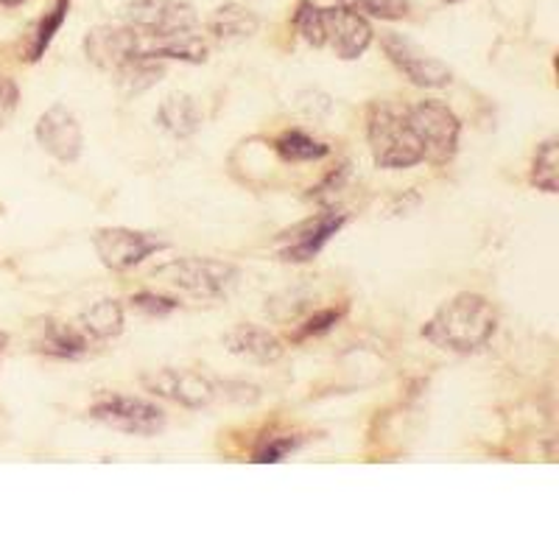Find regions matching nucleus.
<instances>
[{
    "instance_id": "obj_1",
    "label": "nucleus",
    "mask_w": 559,
    "mask_h": 559,
    "mask_svg": "<svg viewBox=\"0 0 559 559\" xmlns=\"http://www.w3.org/2000/svg\"><path fill=\"white\" fill-rule=\"evenodd\" d=\"M498 317L487 299L478 294H459L433 313L423 328V336L451 353H476L492 338Z\"/></svg>"
},
{
    "instance_id": "obj_2",
    "label": "nucleus",
    "mask_w": 559,
    "mask_h": 559,
    "mask_svg": "<svg viewBox=\"0 0 559 559\" xmlns=\"http://www.w3.org/2000/svg\"><path fill=\"white\" fill-rule=\"evenodd\" d=\"M294 23L308 45L331 48L338 59H358L372 43V28L364 14L344 7L319 9L313 3H302Z\"/></svg>"
},
{
    "instance_id": "obj_3",
    "label": "nucleus",
    "mask_w": 559,
    "mask_h": 559,
    "mask_svg": "<svg viewBox=\"0 0 559 559\" xmlns=\"http://www.w3.org/2000/svg\"><path fill=\"white\" fill-rule=\"evenodd\" d=\"M367 138L372 157L381 168H412L426 159L423 143L408 121V112L392 104H372Z\"/></svg>"
},
{
    "instance_id": "obj_4",
    "label": "nucleus",
    "mask_w": 559,
    "mask_h": 559,
    "mask_svg": "<svg viewBox=\"0 0 559 559\" xmlns=\"http://www.w3.org/2000/svg\"><path fill=\"white\" fill-rule=\"evenodd\" d=\"M154 277L168 288L197 299H218L236 286L238 269L233 263L213 261V258H179L154 272Z\"/></svg>"
},
{
    "instance_id": "obj_5",
    "label": "nucleus",
    "mask_w": 559,
    "mask_h": 559,
    "mask_svg": "<svg viewBox=\"0 0 559 559\" xmlns=\"http://www.w3.org/2000/svg\"><path fill=\"white\" fill-rule=\"evenodd\" d=\"M406 112L419 143H423L426 159L439 163V166L448 163L456 154L459 129H462L456 115L439 102H419L412 109H406Z\"/></svg>"
},
{
    "instance_id": "obj_6",
    "label": "nucleus",
    "mask_w": 559,
    "mask_h": 559,
    "mask_svg": "<svg viewBox=\"0 0 559 559\" xmlns=\"http://www.w3.org/2000/svg\"><path fill=\"white\" fill-rule=\"evenodd\" d=\"M90 417L115 428V431L134 433V437H154L166 428V412L157 403L123 397V394H112V397L98 401Z\"/></svg>"
},
{
    "instance_id": "obj_7",
    "label": "nucleus",
    "mask_w": 559,
    "mask_h": 559,
    "mask_svg": "<svg viewBox=\"0 0 559 559\" xmlns=\"http://www.w3.org/2000/svg\"><path fill=\"white\" fill-rule=\"evenodd\" d=\"M93 247H96L104 266L112 269V272H127V269H134L138 263L146 261L148 254L168 249V241L152 236V233H140V229L107 227L93 236Z\"/></svg>"
},
{
    "instance_id": "obj_8",
    "label": "nucleus",
    "mask_w": 559,
    "mask_h": 559,
    "mask_svg": "<svg viewBox=\"0 0 559 559\" xmlns=\"http://www.w3.org/2000/svg\"><path fill=\"white\" fill-rule=\"evenodd\" d=\"M121 17L129 28L140 34L191 32L199 26L197 12L179 0H129L123 3Z\"/></svg>"
},
{
    "instance_id": "obj_9",
    "label": "nucleus",
    "mask_w": 559,
    "mask_h": 559,
    "mask_svg": "<svg viewBox=\"0 0 559 559\" xmlns=\"http://www.w3.org/2000/svg\"><path fill=\"white\" fill-rule=\"evenodd\" d=\"M143 383H146L148 392L188 408H202L216 397V383L202 372H193V369H157V372L143 378Z\"/></svg>"
},
{
    "instance_id": "obj_10",
    "label": "nucleus",
    "mask_w": 559,
    "mask_h": 559,
    "mask_svg": "<svg viewBox=\"0 0 559 559\" xmlns=\"http://www.w3.org/2000/svg\"><path fill=\"white\" fill-rule=\"evenodd\" d=\"M383 48H386V57L392 59L417 87H445V84L451 82L453 73L445 62H439V59L428 57L426 51H419L417 45L408 43L401 34H383Z\"/></svg>"
},
{
    "instance_id": "obj_11",
    "label": "nucleus",
    "mask_w": 559,
    "mask_h": 559,
    "mask_svg": "<svg viewBox=\"0 0 559 559\" xmlns=\"http://www.w3.org/2000/svg\"><path fill=\"white\" fill-rule=\"evenodd\" d=\"M347 224V216L344 213H336V210H328L322 216L311 218V222L299 224L297 229L286 233L283 238V247H280V258L288 263H308L313 261L322 247L336 236L338 229Z\"/></svg>"
},
{
    "instance_id": "obj_12",
    "label": "nucleus",
    "mask_w": 559,
    "mask_h": 559,
    "mask_svg": "<svg viewBox=\"0 0 559 559\" xmlns=\"http://www.w3.org/2000/svg\"><path fill=\"white\" fill-rule=\"evenodd\" d=\"M84 51H87L90 62L98 64L102 70H112L118 73L127 64L138 62V32L129 26L112 28L98 26L87 34L84 39Z\"/></svg>"
},
{
    "instance_id": "obj_13",
    "label": "nucleus",
    "mask_w": 559,
    "mask_h": 559,
    "mask_svg": "<svg viewBox=\"0 0 559 559\" xmlns=\"http://www.w3.org/2000/svg\"><path fill=\"white\" fill-rule=\"evenodd\" d=\"M37 140L48 154H53L62 163H73L82 154L84 134L76 115L70 112L68 107H62V104H57V107H51L39 118Z\"/></svg>"
},
{
    "instance_id": "obj_14",
    "label": "nucleus",
    "mask_w": 559,
    "mask_h": 559,
    "mask_svg": "<svg viewBox=\"0 0 559 559\" xmlns=\"http://www.w3.org/2000/svg\"><path fill=\"white\" fill-rule=\"evenodd\" d=\"M224 344H227L233 356L249 358V361L258 364H274L283 356V342L274 333H269L266 328H258V324H238L236 331L227 333Z\"/></svg>"
},
{
    "instance_id": "obj_15",
    "label": "nucleus",
    "mask_w": 559,
    "mask_h": 559,
    "mask_svg": "<svg viewBox=\"0 0 559 559\" xmlns=\"http://www.w3.org/2000/svg\"><path fill=\"white\" fill-rule=\"evenodd\" d=\"M157 118L159 127L171 132L174 138H191L202 127V109H199L197 98L185 96V93H174L159 104Z\"/></svg>"
},
{
    "instance_id": "obj_16",
    "label": "nucleus",
    "mask_w": 559,
    "mask_h": 559,
    "mask_svg": "<svg viewBox=\"0 0 559 559\" xmlns=\"http://www.w3.org/2000/svg\"><path fill=\"white\" fill-rule=\"evenodd\" d=\"M79 331L93 342H104V338H112L123 331V308L121 302L115 299H102L96 306L84 311L76 322Z\"/></svg>"
},
{
    "instance_id": "obj_17",
    "label": "nucleus",
    "mask_w": 559,
    "mask_h": 559,
    "mask_svg": "<svg viewBox=\"0 0 559 559\" xmlns=\"http://www.w3.org/2000/svg\"><path fill=\"white\" fill-rule=\"evenodd\" d=\"M210 34H216L224 43H238V39H247L258 32V17H254L249 9L236 7V3H227V7L216 9L213 17H210Z\"/></svg>"
},
{
    "instance_id": "obj_18",
    "label": "nucleus",
    "mask_w": 559,
    "mask_h": 559,
    "mask_svg": "<svg viewBox=\"0 0 559 559\" xmlns=\"http://www.w3.org/2000/svg\"><path fill=\"white\" fill-rule=\"evenodd\" d=\"M90 347V338L79 331L76 324H51L43 338V353L59 358H76L84 356Z\"/></svg>"
},
{
    "instance_id": "obj_19",
    "label": "nucleus",
    "mask_w": 559,
    "mask_h": 559,
    "mask_svg": "<svg viewBox=\"0 0 559 559\" xmlns=\"http://www.w3.org/2000/svg\"><path fill=\"white\" fill-rule=\"evenodd\" d=\"M532 185H537V188L546 193H557V188H559V143L557 140H546V143L537 148V154H534Z\"/></svg>"
},
{
    "instance_id": "obj_20",
    "label": "nucleus",
    "mask_w": 559,
    "mask_h": 559,
    "mask_svg": "<svg viewBox=\"0 0 559 559\" xmlns=\"http://www.w3.org/2000/svg\"><path fill=\"white\" fill-rule=\"evenodd\" d=\"M277 152L280 157L288 159V163H311V159L328 157L331 148L302 132H288L277 140Z\"/></svg>"
},
{
    "instance_id": "obj_21",
    "label": "nucleus",
    "mask_w": 559,
    "mask_h": 559,
    "mask_svg": "<svg viewBox=\"0 0 559 559\" xmlns=\"http://www.w3.org/2000/svg\"><path fill=\"white\" fill-rule=\"evenodd\" d=\"M68 9H70V0H57L51 12H48L43 20H39L37 34H34L32 51H28V59H32V62H37V59L45 53V48L51 45V39L57 37V32H59V28H62L64 17H68Z\"/></svg>"
},
{
    "instance_id": "obj_22",
    "label": "nucleus",
    "mask_w": 559,
    "mask_h": 559,
    "mask_svg": "<svg viewBox=\"0 0 559 559\" xmlns=\"http://www.w3.org/2000/svg\"><path fill=\"white\" fill-rule=\"evenodd\" d=\"M342 7L381 20H401L408 14L406 0H342Z\"/></svg>"
},
{
    "instance_id": "obj_23",
    "label": "nucleus",
    "mask_w": 559,
    "mask_h": 559,
    "mask_svg": "<svg viewBox=\"0 0 559 559\" xmlns=\"http://www.w3.org/2000/svg\"><path fill=\"white\" fill-rule=\"evenodd\" d=\"M299 445V439L294 437H269L258 451H254V462L258 464H277Z\"/></svg>"
},
{
    "instance_id": "obj_24",
    "label": "nucleus",
    "mask_w": 559,
    "mask_h": 559,
    "mask_svg": "<svg viewBox=\"0 0 559 559\" xmlns=\"http://www.w3.org/2000/svg\"><path fill=\"white\" fill-rule=\"evenodd\" d=\"M132 302L138 311L148 313V317H166V313L177 311V306H179L177 299L163 297V294H138Z\"/></svg>"
},
{
    "instance_id": "obj_25",
    "label": "nucleus",
    "mask_w": 559,
    "mask_h": 559,
    "mask_svg": "<svg viewBox=\"0 0 559 559\" xmlns=\"http://www.w3.org/2000/svg\"><path fill=\"white\" fill-rule=\"evenodd\" d=\"M342 319V311H322L317 317H311L306 322V328L297 333V338H308V336H319V333H328L333 324Z\"/></svg>"
},
{
    "instance_id": "obj_26",
    "label": "nucleus",
    "mask_w": 559,
    "mask_h": 559,
    "mask_svg": "<svg viewBox=\"0 0 559 559\" xmlns=\"http://www.w3.org/2000/svg\"><path fill=\"white\" fill-rule=\"evenodd\" d=\"M14 107H17V87L12 79H0V127L12 118Z\"/></svg>"
},
{
    "instance_id": "obj_27",
    "label": "nucleus",
    "mask_w": 559,
    "mask_h": 559,
    "mask_svg": "<svg viewBox=\"0 0 559 559\" xmlns=\"http://www.w3.org/2000/svg\"><path fill=\"white\" fill-rule=\"evenodd\" d=\"M17 3H23V0H0V7H17Z\"/></svg>"
},
{
    "instance_id": "obj_28",
    "label": "nucleus",
    "mask_w": 559,
    "mask_h": 559,
    "mask_svg": "<svg viewBox=\"0 0 559 559\" xmlns=\"http://www.w3.org/2000/svg\"><path fill=\"white\" fill-rule=\"evenodd\" d=\"M7 344H9L7 333H0V353H3V349H7Z\"/></svg>"
},
{
    "instance_id": "obj_29",
    "label": "nucleus",
    "mask_w": 559,
    "mask_h": 559,
    "mask_svg": "<svg viewBox=\"0 0 559 559\" xmlns=\"http://www.w3.org/2000/svg\"><path fill=\"white\" fill-rule=\"evenodd\" d=\"M448 3H459V0H448Z\"/></svg>"
}]
</instances>
